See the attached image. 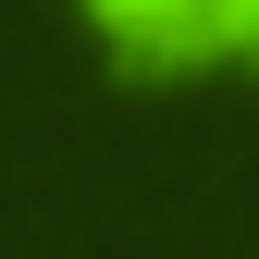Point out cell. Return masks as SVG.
<instances>
[{
	"instance_id": "1",
	"label": "cell",
	"mask_w": 259,
	"mask_h": 259,
	"mask_svg": "<svg viewBox=\"0 0 259 259\" xmlns=\"http://www.w3.org/2000/svg\"><path fill=\"white\" fill-rule=\"evenodd\" d=\"M87 37H99L136 87H185V74H222L210 62V0H74Z\"/></svg>"
},
{
	"instance_id": "2",
	"label": "cell",
	"mask_w": 259,
	"mask_h": 259,
	"mask_svg": "<svg viewBox=\"0 0 259 259\" xmlns=\"http://www.w3.org/2000/svg\"><path fill=\"white\" fill-rule=\"evenodd\" d=\"M210 62L222 74H259V0H210Z\"/></svg>"
}]
</instances>
